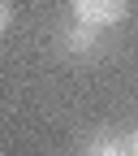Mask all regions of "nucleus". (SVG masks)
<instances>
[{"label":"nucleus","mask_w":138,"mask_h":156,"mask_svg":"<svg viewBox=\"0 0 138 156\" xmlns=\"http://www.w3.org/2000/svg\"><path fill=\"white\" fill-rule=\"evenodd\" d=\"M99 35H104L99 26L82 22V17H69V22L56 26V52L69 56V61H82V56L99 52Z\"/></svg>","instance_id":"obj_1"},{"label":"nucleus","mask_w":138,"mask_h":156,"mask_svg":"<svg viewBox=\"0 0 138 156\" xmlns=\"http://www.w3.org/2000/svg\"><path fill=\"white\" fill-rule=\"evenodd\" d=\"M125 13H130V0H73V17H82V22L99 26V30L121 26Z\"/></svg>","instance_id":"obj_2"},{"label":"nucleus","mask_w":138,"mask_h":156,"mask_svg":"<svg viewBox=\"0 0 138 156\" xmlns=\"http://www.w3.org/2000/svg\"><path fill=\"white\" fill-rule=\"evenodd\" d=\"M82 156H134V134L99 130V134H91V143H86Z\"/></svg>","instance_id":"obj_3"},{"label":"nucleus","mask_w":138,"mask_h":156,"mask_svg":"<svg viewBox=\"0 0 138 156\" xmlns=\"http://www.w3.org/2000/svg\"><path fill=\"white\" fill-rule=\"evenodd\" d=\"M9 22H13V5H9V0H0V35L9 30Z\"/></svg>","instance_id":"obj_4"},{"label":"nucleus","mask_w":138,"mask_h":156,"mask_svg":"<svg viewBox=\"0 0 138 156\" xmlns=\"http://www.w3.org/2000/svg\"><path fill=\"white\" fill-rule=\"evenodd\" d=\"M134 156H138V130H134Z\"/></svg>","instance_id":"obj_5"}]
</instances>
